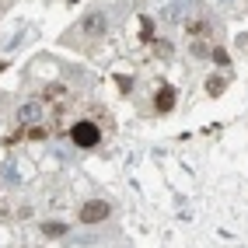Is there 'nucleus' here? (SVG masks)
<instances>
[{"mask_svg": "<svg viewBox=\"0 0 248 248\" xmlns=\"http://www.w3.org/2000/svg\"><path fill=\"white\" fill-rule=\"evenodd\" d=\"M74 143L77 147H94L98 143V126L94 123H77L74 126Z\"/></svg>", "mask_w": 248, "mask_h": 248, "instance_id": "obj_2", "label": "nucleus"}, {"mask_svg": "<svg viewBox=\"0 0 248 248\" xmlns=\"http://www.w3.org/2000/svg\"><path fill=\"white\" fill-rule=\"evenodd\" d=\"M171 105H175V98H171V91H168V88H164V91L157 94V108H161V112H168Z\"/></svg>", "mask_w": 248, "mask_h": 248, "instance_id": "obj_6", "label": "nucleus"}, {"mask_svg": "<svg viewBox=\"0 0 248 248\" xmlns=\"http://www.w3.org/2000/svg\"><path fill=\"white\" fill-rule=\"evenodd\" d=\"M105 25H108V18H105V11H91L88 18H84V35H102L105 31Z\"/></svg>", "mask_w": 248, "mask_h": 248, "instance_id": "obj_3", "label": "nucleus"}, {"mask_svg": "<svg viewBox=\"0 0 248 248\" xmlns=\"http://www.w3.org/2000/svg\"><path fill=\"white\" fill-rule=\"evenodd\" d=\"M42 119V102H25L18 108V123H39Z\"/></svg>", "mask_w": 248, "mask_h": 248, "instance_id": "obj_4", "label": "nucleus"}, {"mask_svg": "<svg viewBox=\"0 0 248 248\" xmlns=\"http://www.w3.org/2000/svg\"><path fill=\"white\" fill-rule=\"evenodd\" d=\"M42 234H49V238H63V234H67V224L49 220V224H42Z\"/></svg>", "mask_w": 248, "mask_h": 248, "instance_id": "obj_5", "label": "nucleus"}, {"mask_svg": "<svg viewBox=\"0 0 248 248\" xmlns=\"http://www.w3.org/2000/svg\"><path fill=\"white\" fill-rule=\"evenodd\" d=\"M220 4H227V0H220Z\"/></svg>", "mask_w": 248, "mask_h": 248, "instance_id": "obj_8", "label": "nucleus"}, {"mask_svg": "<svg viewBox=\"0 0 248 248\" xmlns=\"http://www.w3.org/2000/svg\"><path fill=\"white\" fill-rule=\"evenodd\" d=\"M108 213H112V206H108V203L91 200V203H84V210H80V220H84V224H102Z\"/></svg>", "mask_w": 248, "mask_h": 248, "instance_id": "obj_1", "label": "nucleus"}, {"mask_svg": "<svg viewBox=\"0 0 248 248\" xmlns=\"http://www.w3.org/2000/svg\"><path fill=\"white\" fill-rule=\"evenodd\" d=\"M220 88H224V80H220V77H213V80H206V91H213V94H217Z\"/></svg>", "mask_w": 248, "mask_h": 248, "instance_id": "obj_7", "label": "nucleus"}]
</instances>
